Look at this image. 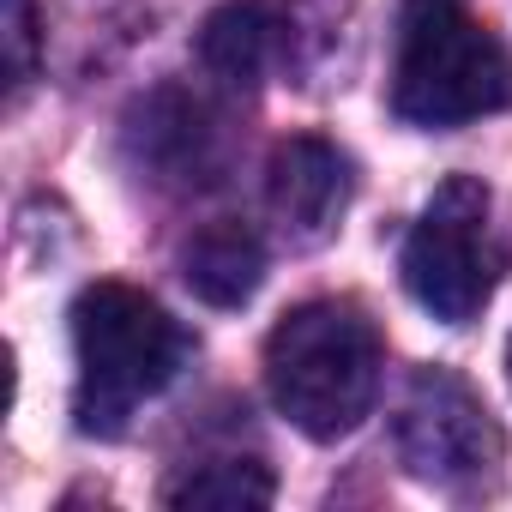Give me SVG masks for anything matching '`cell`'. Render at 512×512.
<instances>
[{
	"instance_id": "5",
	"label": "cell",
	"mask_w": 512,
	"mask_h": 512,
	"mask_svg": "<svg viewBox=\"0 0 512 512\" xmlns=\"http://www.w3.org/2000/svg\"><path fill=\"white\" fill-rule=\"evenodd\" d=\"M392 440H398L404 470L416 482H434V488H476L506 458L500 422L452 368H416L410 374V386L398 398Z\"/></svg>"
},
{
	"instance_id": "12",
	"label": "cell",
	"mask_w": 512,
	"mask_h": 512,
	"mask_svg": "<svg viewBox=\"0 0 512 512\" xmlns=\"http://www.w3.org/2000/svg\"><path fill=\"white\" fill-rule=\"evenodd\" d=\"M410 7H452V0H410Z\"/></svg>"
},
{
	"instance_id": "1",
	"label": "cell",
	"mask_w": 512,
	"mask_h": 512,
	"mask_svg": "<svg viewBox=\"0 0 512 512\" xmlns=\"http://www.w3.org/2000/svg\"><path fill=\"white\" fill-rule=\"evenodd\" d=\"M73 356H79V428L121 434L127 416L157 398L193 356L187 326L127 284H91L73 302Z\"/></svg>"
},
{
	"instance_id": "3",
	"label": "cell",
	"mask_w": 512,
	"mask_h": 512,
	"mask_svg": "<svg viewBox=\"0 0 512 512\" xmlns=\"http://www.w3.org/2000/svg\"><path fill=\"white\" fill-rule=\"evenodd\" d=\"M512 241L494 223V193L476 175H452L434 187L422 217L404 235V290L446 326H464L488 308Z\"/></svg>"
},
{
	"instance_id": "6",
	"label": "cell",
	"mask_w": 512,
	"mask_h": 512,
	"mask_svg": "<svg viewBox=\"0 0 512 512\" xmlns=\"http://www.w3.org/2000/svg\"><path fill=\"white\" fill-rule=\"evenodd\" d=\"M350 187H356L350 157L314 133L284 139L266 163V205L290 241H326L350 205Z\"/></svg>"
},
{
	"instance_id": "9",
	"label": "cell",
	"mask_w": 512,
	"mask_h": 512,
	"mask_svg": "<svg viewBox=\"0 0 512 512\" xmlns=\"http://www.w3.org/2000/svg\"><path fill=\"white\" fill-rule=\"evenodd\" d=\"M278 482L260 458H211L163 488L169 506H272Z\"/></svg>"
},
{
	"instance_id": "4",
	"label": "cell",
	"mask_w": 512,
	"mask_h": 512,
	"mask_svg": "<svg viewBox=\"0 0 512 512\" xmlns=\"http://www.w3.org/2000/svg\"><path fill=\"white\" fill-rule=\"evenodd\" d=\"M506 97H512L506 49L476 19H464L458 7H410L398 73H392L398 121L446 133V127L494 115Z\"/></svg>"
},
{
	"instance_id": "2",
	"label": "cell",
	"mask_w": 512,
	"mask_h": 512,
	"mask_svg": "<svg viewBox=\"0 0 512 512\" xmlns=\"http://www.w3.org/2000/svg\"><path fill=\"white\" fill-rule=\"evenodd\" d=\"M272 404L308 440H344L362 428L380 392V332L356 302H302L266 338Z\"/></svg>"
},
{
	"instance_id": "7",
	"label": "cell",
	"mask_w": 512,
	"mask_h": 512,
	"mask_svg": "<svg viewBox=\"0 0 512 512\" xmlns=\"http://www.w3.org/2000/svg\"><path fill=\"white\" fill-rule=\"evenodd\" d=\"M278 49H284V19L266 0H229L199 31V61L223 85H260L278 67Z\"/></svg>"
},
{
	"instance_id": "13",
	"label": "cell",
	"mask_w": 512,
	"mask_h": 512,
	"mask_svg": "<svg viewBox=\"0 0 512 512\" xmlns=\"http://www.w3.org/2000/svg\"><path fill=\"white\" fill-rule=\"evenodd\" d=\"M506 368H512V344H506Z\"/></svg>"
},
{
	"instance_id": "10",
	"label": "cell",
	"mask_w": 512,
	"mask_h": 512,
	"mask_svg": "<svg viewBox=\"0 0 512 512\" xmlns=\"http://www.w3.org/2000/svg\"><path fill=\"white\" fill-rule=\"evenodd\" d=\"M145 145H151L157 169H175V175L205 169V157H211L205 109H199V103H187V97H175V121H157V109H145Z\"/></svg>"
},
{
	"instance_id": "8",
	"label": "cell",
	"mask_w": 512,
	"mask_h": 512,
	"mask_svg": "<svg viewBox=\"0 0 512 512\" xmlns=\"http://www.w3.org/2000/svg\"><path fill=\"white\" fill-rule=\"evenodd\" d=\"M181 278L211 308H241L266 278V241L247 223H205L181 247Z\"/></svg>"
},
{
	"instance_id": "11",
	"label": "cell",
	"mask_w": 512,
	"mask_h": 512,
	"mask_svg": "<svg viewBox=\"0 0 512 512\" xmlns=\"http://www.w3.org/2000/svg\"><path fill=\"white\" fill-rule=\"evenodd\" d=\"M31 0H7V43H13V85L31 79Z\"/></svg>"
}]
</instances>
